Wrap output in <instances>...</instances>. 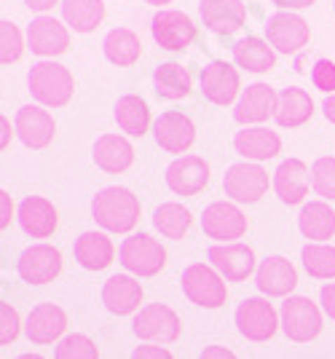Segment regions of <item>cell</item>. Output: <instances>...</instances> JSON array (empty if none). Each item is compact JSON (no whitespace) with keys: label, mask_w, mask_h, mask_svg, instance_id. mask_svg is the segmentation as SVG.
Wrapping results in <instances>:
<instances>
[{"label":"cell","mask_w":335,"mask_h":359,"mask_svg":"<svg viewBox=\"0 0 335 359\" xmlns=\"http://www.w3.org/2000/svg\"><path fill=\"white\" fill-rule=\"evenodd\" d=\"M102 303L116 316L137 314L142 303V285L129 273H116L102 285Z\"/></svg>","instance_id":"cell-25"},{"label":"cell","mask_w":335,"mask_h":359,"mask_svg":"<svg viewBox=\"0 0 335 359\" xmlns=\"http://www.w3.org/2000/svg\"><path fill=\"white\" fill-rule=\"evenodd\" d=\"M102 51L110 65L132 67L142 54V43H139L137 32H132L129 27H113L102 41Z\"/></svg>","instance_id":"cell-32"},{"label":"cell","mask_w":335,"mask_h":359,"mask_svg":"<svg viewBox=\"0 0 335 359\" xmlns=\"http://www.w3.org/2000/svg\"><path fill=\"white\" fill-rule=\"evenodd\" d=\"M16 271L27 285H48L60 276L62 252L51 244H32L16 260Z\"/></svg>","instance_id":"cell-14"},{"label":"cell","mask_w":335,"mask_h":359,"mask_svg":"<svg viewBox=\"0 0 335 359\" xmlns=\"http://www.w3.org/2000/svg\"><path fill=\"white\" fill-rule=\"evenodd\" d=\"M201 94L212 102V105L226 107L231 102H239L242 97V78L239 70L228 65L226 60H212L210 65L201 67Z\"/></svg>","instance_id":"cell-9"},{"label":"cell","mask_w":335,"mask_h":359,"mask_svg":"<svg viewBox=\"0 0 335 359\" xmlns=\"http://www.w3.org/2000/svg\"><path fill=\"white\" fill-rule=\"evenodd\" d=\"M14 129L19 140L32 150L46 148L57 135V123L51 118V113L43 110V105H22L16 110Z\"/></svg>","instance_id":"cell-20"},{"label":"cell","mask_w":335,"mask_h":359,"mask_svg":"<svg viewBox=\"0 0 335 359\" xmlns=\"http://www.w3.org/2000/svg\"><path fill=\"white\" fill-rule=\"evenodd\" d=\"M118 260L132 276H156L167 266V250L151 233H132L121 241Z\"/></svg>","instance_id":"cell-4"},{"label":"cell","mask_w":335,"mask_h":359,"mask_svg":"<svg viewBox=\"0 0 335 359\" xmlns=\"http://www.w3.org/2000/svg\"><path fill=\"white\" fill-rule=\"evenodd\" d=\"M207 257H210V266H212L226 282H247V279L258 271L252 247H247L242 241L212 244Z\"/></svg>","instance_id":"cell-10"},{"label":"cell","mask_w":335,"mask_h":359,"mask_svg":"<svg viewBox=\"0 0 335 359\" xmlns=\"http://www.w3.org/2000/svg\"><path fill=\"white\" fill-rule=\"evenodd\" d=\"M153 137L158 148L167 153H185L196 142V126L180 110H164L153 121Z\"/></svg>","instance_id":"cell-17"},{"label":"cell","mask_w":335,"mask_h":359,"mask_svg":"<svg viewBox=\"0 0 335 359\" xmlns=\"http://www.w3.org/2000/svg\"><path fill=\"white\" fill-rule=\"evenodd\" d=\"M92 217L110 233H129L139 220V198L129 188L107 185L92 198Z\"/></svg>","instance_id":"cell-1"},{"label":"cell","mask_w":335,"mask_h":359,"mask_svg":"<svg viewBox=\"0 0 335 359\" xmlns=\"http://www.w3.org/2000/svg\"><path fill=\"white\" fill-rule=\"evenodd\" d=\"M145 3H151V6H158V8H164L167 3H172V0H145Z\"/></svg>","instance_id":"cell-51"},{"label":"cell","mask_w":335,"mask_h":359,"mask_svg":"<svg viewBox=\"0 0 335 359\" xmlns=\"http://www.w3.org/2000/svg\"><path fill=\"white\" fill-rule=\"evenodd\" d=\"M94 164L107 175H121L135 161V148L132 142L121 135H102L92 148Z\"/></svg>","instance_id":"cell-27"},{"label":"cell","mask_w":335,"mask_h":359,"mask_svg":"<svg viewBox=\"0 0 335 359\" xmlns=\"http://www.w3.org/2000/svg\"><path fill=\"white\" fill-rule=\"evenodd\" d=\"M8 145V118H3V148Z\"/></svg>","instance_id":"cell-50"},{"label":"cell","mask_w":335,"mask_h":359,"mask_svg":"<svg viewBox=\"0 0 335 359\" xmlns=\"http://www.w3.org/2000/svg\"><path fill=\"white\" fill-rule=\"evenodd\" d=\"M255 285L268 298H289L298 287V271L282 255H268L255 271Z\"/></svg>","instance_id":"cell-19"},{"label":"cell","mask_w":335,"mask_h":359,"mask_svg":"<svg viewBox=\"0 0 335 359\" xmlns=\"http://www.w3.org/2000/svg\"><path fill=\"white\" fill-rule=\"evenodd\" d=\"M16 359H43L41 354H19Z\"/></svg>","instance_id":"cell-52"},{"label":"cell","mask_w":335,"mask_h":359,"mask_svg":"<svg viewBox=\"0 0 335 359\" xmlns=\"http://www.w3.org/2000/svg\"><path fill=\"white\" fill-rule=\"evenodd\" d=\"M233 62H236V67L249 70V73H268L276 65V51L268 41L247 35L233 43Z\"/></svg>","instance_id":"cell-31"},{"label":"cell","mask_w":335,"mask_h":359,"mask_svg":"<svg viewBox=\"0 0 335 359\" xmlns=\"http://www.w3.org/2000/svg\"><path fill=\"white\" fill-rule=\"evenodd\" d=\"M54 359H100V348L89 335L73 332V335H64L57 344Z\"/></svg>","instance_id":"cell-38"},{"label":"cell","mask_w":335,"mask_h":359,"mask_svg":"<svg viewBox=\"0 0 335 359\" xmlns=\"http://www.w3.org/2000/svg\"><path fill=\"white\" fill-rule=\"evenodd\" d=\"M223 191L236 204H255L268 191V172L255 161L231 164L223 175Z\"/></svg>","instance_id":"cell-7"},{"label":"cell","mask_w":335,"mask_h":359,"mask_svg":"<svg viewBox=\"0 0 335 359\" xmlns=\"http://www.w3.org/2000/svg\"><path fill=\"white\" fill-rule=\"evenodd\" d=\"M311 83L320 91L335 94V62L333 60H317L311 65Z\"/></svg>","instance_id":"cell-41"},{"label":"cell","mask_w":335,"mask_h":359,"mask_svg":"<svg viewBox=\"0 0 335 359\" xmlns=\"http://www.w3.org/2000/svg\"><path fill=\"white\" fill-rule=\"evenodd\" d=\"M60 223L57 207L46 196H27L19 204V225L30 239H48Z\"/></svg>","instance_id":"cell-24"},{"label":"cell","mask_w":335,"mask_h":359,"mask_svg":"<svg viewBox=\"0 0 335 359\" xmlns=\"http://www.w3.org/2000/svg\"><path fill=\"white\" fill-rule=\"evenodd\" d=\"M282 330L289 341L308 344L322 332V309L311 298L303 295H289L282 303Z\"/></svg>","instance_id":"cell-5"},{"label":"cell","mask_w":335,"mask_h":359,"mask_svg":"<svg viewBox=\"0 0 335 359\" xmlns=\"http://www.w3.org/2000/svg\"><path fill=\"white\" fill-rule=\"evenodd\" d=\"M333 11H335V0H333Z\"/></svg>","instance_id":"cell-53"},{"label":"cell","mask_w":335,"mask_h":359,"mask_svg":"<svg viewBox=\"0 0 335 359\" xmlns=\"http://www.w3.org/2000/svg\"><path fill=\"white\" fill-rule=\"evenodd\" d=\"M62 22L76 32H92L105 19L102 0H62Z\"/></svg>","instance_id":"cell-35"},{"label":"cell","mask_w":335,"mask_h":359,"mask_svg":"<svg viewBox=\"0 0 335 359\" xmlns=\"http://www.w3.org/2000/svg\"><path fill=\"white\" fill-rule=\"evenodd\" d=\"M116 123L129 137H142L151 129V107L137 94H123L116 102Z\"/></svg>","instance_id":"cell-33"},{"label":"cell","mask_w":335,"mask_h":359,"mask_svg":"<svg viewBox=\"0 0 335 359\" xmlns=\"http://www.w3.org/2000/svg\"><path fill=\"white\" fill-rule=\"evenodd\" d=\"M164 180L175 196H196L210 185V164L198 156H180L167 166Z\"/></svg>","instance_id":"cell-16"},{"label":"cell","mask_w":335,"mask_h":359,"mask_svg":"<svg viewBox=\"0 0 335 359\" xmlns=\"http://www.w3.org/2000/svg\"><path fill=\"white\" fill-rule=\"evenodd\" d=\"M311 116H314V100H311L308 91L301 89V86H287V89L279 91L274 121L282 129H298Z\"/></svg>","instance_id":"cell-29"},{"label":"cell","mask_w":335,"mask_h":359,"mask_svg":"<svg viewBox=\"0 0 335 359\" xmlns=\"http://www.w3.org/2000/svg\"><path fill=\"white\" fill-rule=\"evenodd\" d=\"M180 316L169 309L167 303H148L142 306L135 322H132V332L145 344H172L180 338Z\"/></svg>","instance_id":"cell-6"},{"label":"cell","mask_w":335,"mask_h":359,"mask_svg":"<svg viewBox=\"0 0 335 359\" xmlns=\"http://www.w3.org/2000/svg\"><path fill=\"white\" fill-rule=\"evenodd\" d=\"M201 231L217 244H231L247 233V217L231 201H212L201 215Z\"/></svg>","instance_id":"cell-12"},{"label":"cell","mask_w":335,"mask_h":359,"mask_svg":"<svg viewBox=\"0 0 335 359\" xmlns=\"http://www.w3.org/2000/svg\"><path fill=\"white\" fill-rule=\"evenodd\" d=\"M25 3H27L30 11H38V14L43 16L46 11H51L57 3H62V0H25Z\"/></svg>","instance_id":"cell-48"},{"label":"cell","mask_w":335,"mask_h":359,"mask_svg":"<svg viewBox=\"0 0 335 359\" xmlns=\"http://www.w3.org/2000/svg\"><path fill=\"white\" fill-rule=\"evenodd\" d=\"M279 11H295V8H306V6H311L314 0H271Z\"/></svg>","instance_id":"cell-47"},{"label":"cell","mask_w":335,"mask_h":359,"mask_svg":"<svg viewBox=\"0 0 335 359\" xmlns=\"http://www.w3.org/2000/svg\"><path fill=\"white\" fill-rule=\"evenodd\" d=\"M22 51H25V38H22L19 27H16L14 22L3 19L0 22V62L11 65V62L22 57Z\"/></svg>","instance_id":"cell-40"},{"label":"cell","mask_w":335,"mask_h":359,"mask_svg":"<svg viewBox=\"0 0 335 359\" xmlns=\"http://www.w3.org/2000/svg\"><path fill=\"white\" fill-rule=\"evenodd\" d=\"M27 86H30L32 100L43 107H64L73 100L76 81L70 70L54 60L35 62L27 73Z\"/></svg>","instance_id":"cell-2"},{"label":"cell","mask_w":335,"mask_h":359,"mask_svg":"<svg viewBox=\"0 0 335 359\" xmlns=\"http://www.w3.org/2000/svg\"><path fill=\"white\" fill-rule=\"evenodd\" d=\"M320 303H322V311H324V314H327L335 322V282H333V285L322 287Z\"/></svg>","instance_id":"cell-44"},{"label":"cell","mask_w":335,"mask_h":359,"mask_svg":"<svg viewBox=\"0 0 335 359\" xmlns=\"http://www.w3.org/2000/svg\"><path fill=\"white\" fill-rule=\"evenodd\" d=\"M153 89L161 100H183L191 94V73L180 62H164L153 70Z\"/></svg>","instance_id":"cell-34"},{"label":"cell","mask_w":335,"mask_h":359,"mask_svg":"<svg viewBox=\"0 0 335 359\" xmlns=\"http://www.w3.org/2000/svg\"><path fill=\"white\" fill-rule=\"evenodd\" d=\"M16 335H19V314L11 303H0V344H14Z\"/></svg>","instance_id":"cell-42"},{"label":"cell","mask_w":335,"mask_h":359,"mask_svg":"<svg viewBox=\"0 0 335 359\" xmlns=\"http://www.w3.org/2000/svg\"><path fill=\"white\" fill-rule=\"evenodd\" d=\"M276 102H279V94L268 83H263V81L249 83L233 107V121L242 126H258L274 116Z\"/></svg>","instance_id":"cell-18"},{"label":"cell","mask_w":335,"mask_h":359,"mask_svg":"<svg viewBox=\"0 0 335 359\" xmlns=\"http://www.w3.org/2000/svg\"><path fill=\"white\" fill-rule=\"evenodd\" d=\"M198 359H236V354L231 348H226V346H207L198 354Z\"/></svg>","instance_id":"cell-45"},{"label":"cell","mask_w":335,"mask_h":359,"mask_svg":"<svg viewBox=\"0 0 335 359\" xmlns=\"http://www.w3.org/2000/svg\"><path fill=\"white\" fill-rule=\"evenodd\" d=\"M132 359H175L169 354L164 346H153V344H142L132 351Z\"/></svg>","instance_id":"cell-43"},{"label":"cell","mask_w":335,"mask_h":359,"mask_svg":"<svg viewBox=\"0 0 335 359\" xmlns=\"http://www.w3.org/2000/svg\"><path fill=\"white\" fill-rule=\"evenodd\" d=\"M233 150L247 161L260 164V161H268V158L279 156L282 137L266 126H244L242 132L233 135Z\"/></svg>","instance_id":"cell-26"},{"label":"cell","mask_w":335,"mask_h":359,"mask_svg":"<svg viewBox=\"0 0 335 359\" xmlns=\"http://www.w3.org/2000/svg\"><path fill=\"white\" fill-rule=\"evenodd\" d=\"M0 204H3V212H0V228H8L11 225V215H14V204H11V196L6 191H0Z\"/></svg>","instance_id":"cell-46"},{"label":"cell","mask_w":335,"mask_h":359,"mask_svg":"<svg viewBox=\"0 0 335 359\" xmlns=\"http://www.w3.org/2000/svg\"><path fill=\"white\" fill-rule=\"evenodd\" d=\"M282 325V316L266 298H247L236 309V327L247 341L263 344L274 338V332Z\"/></svg>","instance_id":"cell-8"},{"label":"cell","mask_w":335,"mask_h":359,"mask_svg":"<svg viewBox=\"0 0 335 359\" xmlns=\"http://www.w3.org/2000/svg\"><path fill=\"white\" fill-rule=\"evenodd\" d=\"M198 16L210 32L231 35V32L242 30L244 19H247V6L242 0H201Z\"/></svg>","instance_id":"cell-22"},{"label":"cell","mask_w":335,"mask_h":359,"mask_svg":"<svg viewBox=\"0 0 335 359\" xmlns=\"http://www.w3.org/2000/svg\"><path fill=\"white\" fill-rule=\"evenodd\" d=\"M153 41L167 51H183L196 41V25L193 19L175 8H161L151 19Z\"/></svg>","instance_id":"cell-11"},{"label":"cell","mask_w":335,"mask_h":359,"mask_svg":"<svg viewBox=\"0 0 335 359\" xmlns=\"http://www.w3.org/2000/svg\"><path fill=\"white\" fill-rule=\"evenodd\" d=\"M185 298L201 309H220L228 300L226 279L207 263H191L180 276Z\"/></svg>","instance_id":"cell-3"},{"label":"cell","mask_w":335,"mask_h":359,"mask_svg":"<svg viewBox=\"0 0 335 359\" xmlns=\"http://www.w3.org/2000/svg\"><path fill=\"white\" fill-rule=\"evenodd\" d=\"M311 188L324 201H335V156H320L311 164Z\"/></svg>","instance_id":"cell-39"},{"label":"cell","mask_w":335,"mask_h":359,"mask_svg":"<svg viewBox=\"0 0 335 359\" xmlns=\"http://www.w3.org/2000/svg\"><path fill=\"white\" fill-rule=\"evenodd\" d=\"M27 48L38 57H60L70 48L67 25L54 16H35L27 27Z\"/></svg>","instance_id":"cell-15"},{"label":"cell","mask_w":335,"mask_h":359,"mask_svg":"<svg viewBox=\"0 0 335 359\" xmlns=\"http://www.w3.org/2000/svg\"><path fill=\"white\" fill-rule=\"evenodd\" d=\"M193 223V215L180 201H164L153 212V225L164 239H183Z\"/></svg>","instance_id":"cell-36"},{"label":"cell","mask_w":335,"mask_h":359,"mask_svg":"<svg viewBox=\"0 0 335 359\" xmlns=\"http://www.w3.org/2000/svg\"><path fill=\"white\" fill-rule=\"evenodd\" d=\"M25 330L35 346H48L54 341H62V335L67 330V314L57 303H38V306H32Z\"/></svg>","instance_id":"cell-23"},{"label":"cell","mask_w":335,"mask_h":359,"mask_svg":"<svg viewBox=\"0 0 335 359\" xmlns=\"http://www.w3.org/2000/svg\"><path fill=\"white\" fill-rule=\"evenodd\" d=\"M301 236L314 244H327L335 236V212L327 201H308L298 215Z\"/></svg>","instance_id":"cell-30"},{"label":"cell","mask_w":335,"mask_h":359,"mask_svg":"<svg viewBox=\"0 0 335 359\" xmlns=\"http://www.w3.org/2000/svg\"><path fill=\"white\" fill-rule=\"evenodd\" d=\"M311 38L308 22L292 11H276L266 22V41L279 54H298Z\"/></svg>","instance_id":"cell-13"},{"label":"cell","mask_w":335,"mask_h":359,"mask_svg":"<svg viewBox=\"0 0 335 359\" xmlns=\"http://www.w3.org/2000/svg\"><path fill=\"white\" fill-rule=\"evenodd\" d=\"M303 269L314 279H335V247L330 244H314L308 241L301 252Z\"/></svg>","instance_id":"cell-37"},{"label":"cell","mask_w":335,"mask_h":359,"mask_svg":"<svg viewBox=\"0 0 335 359\" xmlns=\"http://www.w3.org/2000/svg\"><path fill=\"white\" fill-rule=\"evenodd\" d=\"M76 263L86 271H105L113 263V241L102 231H83L73 244Z\"/></svg>","instance_id":"cell-28"},{"label":"cell","mask_w":335,"mask_h":359,"mask_svg":"<svg viewBox=\"0 0 335 359\" xmlns=\"http://www.w3.org/2000/svg\"><path fill=\"white\" fill-rule=\"evenodd\" d=\"M322 113H324V118L335 123V94H327L324 100H322Z\"/></svg>","instance_id":"cell-49"},{"label":"cell","mask_w":335,"mask_h":359,"mask_svg":"<svg viewBox=\"0 0 335 359\" xmlns=\"http://www.w3.org/2000/svg\"><path fill=\"white\" fill-rule=\"evenodd\" d=\"M274 194L282 204H303L308 188H311V172L301 158H285L274 172Z\"/></svg>","instance_id":"cell-21"}]
</instances>
